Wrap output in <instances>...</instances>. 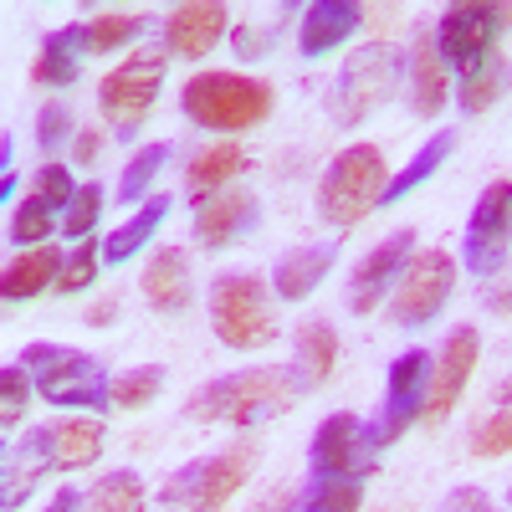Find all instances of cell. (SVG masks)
Masks as SVG:
<instances>
[{"label": "cell", "instance_id": "1", "mask_svg": "<svg viewBox=\"0 0 512 512\" xmlns=\"http://www.w3.org/2000/svg\"><path fill=\"white\" fill-rule=\"evenodd\" d=\"M303 395H308V384L292 364H251V369H236V374L200 384L185 405V415L200 420V425H236V431H251V425H267V420L287 415Z\"/></svg>", "mask_w": 512, "mask_h": 512}, {"label": "cell", "instance_id": "27", "mask_svg": "<svg viewBox=\"0 0 512 512\" xmlns=\"http://www.w3.org/2000/svg\"><path fill=\"white\" fill-rule=\"evenodd\" d=\"M241 169H246V149H241V144H205V149L185 164V185H190V195L200 200V195H216V190L236 185Z\"/></svg>", "mask_w": 512, "mask_h": 512}, {"label": "cell", "instance_id": "18", "mask_svg": "<svg viewBox=\"0 0 512 512\" xmlns=\"http://www.w3.org/2000/svg\"><path fill=\"white\" fill-rule=\"evenodd\" d=\"M31 441L47 456L52 472H82V466H93L103 456V425L88 415H62V420L36 425Z\"/></svg>", "mask_w": 512, "mask_h": 512}, {"label": "cell", "instance_id": "2", "mask_svg": "<svg viewBox=\"0 0 512 512\" xmlns=\"http://www.w3.org/2000/svg\"><path fill=\"white\" fill-rule=\"evenodd\" d=\"M272 103V82L251 72H195L180 93L185 118L210 128V134H246V128L272 118Z\"/></svg>", "mask_w": 512, "mask_h": 512}, {"label": "cell", "instance_id": "35", "mask_svg": "<svg viewBox=\"0 0 512 512\" xmlns=\"http://www.w3.org/2000/svg\"><path fill=\"white\" fill-rule=\"evenodd\" d=\"M57 226H62V210H52L41 195H26V200L11 210V241H16V251L41 246V241H47Z\"/></svg>", "mask_w": 512, "mask_h": 512}, {"label": "cell", "instance_id": "19", "mask_svg": "<svg viewBox=\"0 0 512 512\" xmlns=\"http://www.w3.org/2000/svg\"><path fill=\"white\" fill-rule=\"evenodd\" d=\"M333 262H338V241H308V246L282 251L277 267H272L277 297H282V303H303V297H313Z\"/></svg>", "mask_w": 512, "mask_h": 512}, {"label": "cell", "instance_id": "36", "mask_svg": "<svg viewBox=\"0 0 512 512\" xmlns=\"http://www.w3.org/2000/svg\"><path fill=\"white\" fill-rule=\"evenodd\" d=\"M164 364H139V369H123V374H113V390H108V400L118 405V410H144L149 400H159V390H164Z\"/></svg>", "mask_w": 512, "mask_h": 512}, {"label": "cell", "instance_id": "38", "mask_svg": "<svg viewBox=\"0 0 512 512\" xmlns=\"http://www.w3.org/2000/svg\"><path fill=\"white\" fill-rule=\"evenodd\" d=\"M103 221V185H77V195H72V205L62 210V236H72V241H88L93 236V226Z\"/></svg>", "mask_w": 512, "mask_h": 512}, {"label": "cell", "instance_id": "31", "mask_svg": "<svg viewBox=\"0 0 512 512\" xmlns=\"http://www.w3.org/2000/svg\"><path fill=\"white\" fill-rule=\"evenodd\" d=\"M41 466H47V456L36 451L31 436H26L21 446H11V451H6V487H0V507L16 512V507L31 497V487L41 482Z\"/></svg>", "mask_w": 512, "mask_h": 512}, {"label": "cell", "instance_id": "8", "mask_svg": "<svg viewBox=\"0 0 512 512\" xmlns=\"http://www.w3.org/2000/svg\"><path fill=\"white\" fill-rule=\"evenodd\" d=\"M164 57H169L164 47L128 52V62H118V67L98 82V108H103V118L113 123V134H118L123 144L144 128V118H149V108H154V98H159V88H164V72H169Z\"/></svg>", "mask_w": 512, "mask_h": 512}, {"label": "cell", "instance_id": "11", "mask_svg": "<svg viewBox=\"0 0 512 512\" xmlns=\"http://www.w3.org/2000/svg\"><path fill=\"white\" fill-rule=\"evenodd\" d=\"M374 441H369V425L349 410L328 415L318 431H313V477H344V482H364L374 472Z\"/></svg>", "mask_w": 512, "mask_h": 512}, {"label": "cell", "instance_id": "44", "mask_svg": "<svg viewBox=\"0 0 512 512\" xmlns=\"http://www.w3.org/2000/svg\"><path fill=\"white\" fill-rule=\"evenodd\" d=\"M487 308H492L497 318H507V313H512V267H502V272L487 282Z\"/></svg>", "mask_w": 512, "mask_h": 512}, {"label": "cell", "instance_id": "7", "mask_svg": "<svg viewBox=\"0 0 512 512\" xmlns=\"http://www.w3.org/2000/svg\"><path fill=\"white\" fill-rule=\"evenodd\" d=\"M395 82H400V52L390 47V41H364L359 52H349V62L333 77L328 118L338 128H359L379 103H390Z\"/></svg>", "mask_w": 512, "mask_h": 512}, {"label": "cell", "instance_id": "34", "mask_svg": "<svg viewBox=\"0 0 512 512\" xmlns=\"http://www.w3.org/2000/svg\"><path fill=\"white\" fill-rule=\"evenodd\" d=\"M144 507V482L134 472H108L82 497V512H139Z\"/></svg>", "mask_w": 512, "mask_h": 512}, {"label": "cell", "instance_id": "40", "mask_svg": "<svg viewBox=\"0 0 512 512\" xmlns=\"http://www.w3.org/2000/svg\"><path fill=\"white\" fill-rule=\"evenodd\" d=\"M507 451H512V390H507V405L492 410L472 431V456H507Z\"/></svg>", "mask_w": 512, "mask_h": 512}, {"label": "cell", "instance_id": "48", "mask_svg": "<svg viewBox=\"0 0 512 512\" xmlns=\"http://www.w3.org/2000/svg\"><path fill=\"white\" fill-rule=\"evenodd\" d=\"M113 308H118V303H113V297H108V303H98V308L88 313V323H113Z\"/></svg>", "mask_w": 512, "mask_h": 512}, {"label": "cell", "instance_id": "14", "mask_svg": "<svg viewBox=\"0 0 512 512\" xmlns=\"http://www.w3.org/2000/svg\"><path fill=\"white\" fill-rule=\"evenodd\" d=\"M497 11L492 6H451L441 21H436V47H441V62L456 67L461 77L482 67L492 52H497Z\"/></svg>", "mask_w": 512, "mask_h": 512}, {"label": "cell", "instance_id": "16", "mask_svg": "<svg viewBox=\"0 0 512 512\" xmlns=\"http://www.w3.org/2000/svg\"><path fill=\"white\" fill-rule=\"evenodd\" d=\"M256 226V195L241 185H226L216 195H200L195 200V241L205 251H226L236 246L246 231Z\"/></svg>", "mask_w": 512, "mask_h": 512}, {"label": "cell", "instance_id": "6", "mask_svg": "<svg viewBox=\"0 0 512 512\" xmlns=\"http://www.w3.org/2000/svg\"><path fill=\"white\" fill-rule=\"evenodd\" d=\"M21 364L36 379V395L57 405V410H103L113 405V374L93 359V354H77V349H57V344H26Z\"/></svg>", "mask_w": 512, "mask_h": 512}, {"label": "cell", "instance_id": "42", "mask_svg": "<svg viewBox=\"0 0 512 512\" xmlns=\"http://www.w3.org/2000/svg\"><path fill=\"white\" fill-rule=\"evenodd\" d=\"M67 139H77V134H72V113H67V103H41V113H36V149L57 154Z\"/></svg>", "mask_w": 512, "mask_h": 512}, {"label": "cell", "instance_id": "9", "mask_svg": "<svg viewBox=\"0 0 512 512\" xmlns=\"http://www.w3.org/2000/svg\"><path fill=\"white\" fill-rule=\"evenodd\" d=\"M451 287H456V256H451L446 246L415 251L410 267H405V277H400L395 292H390V318H395L400 328H425V323L446 308Z\"/></svg>", "mask_w": 512, "mask_h": 512}, {"label": "cell", "instance_id": "12", "mask_svg": "<svg viewBox=\"0 0 512 512\" xmlns=\"http://www.w3.org/2000/svg\"><path fill=\"white\" fill-rule=\"evenodd\" d=\"M425 384H431V354H425V349H410V354H400V359L390 364V384H384V415L369 425L374 451L395 446L410 425L420 420V410H425Z\"/></svg>", "mask_w": 512, "mask_h": 512}, {"label": "cell", "instance_id": "47", "mask_svg": "<svg viewBox=\"0 0 512 512\" xmlns=\"http://www.w3.org/2000/svg\"><path fill=\"white\" fill-rule=\"evenodd\" d=\"M47 512H82V492L77 487H57V497L47 502Z\"/></svg>", "mask_w": 512, "mask_h": 512}, {"label": "cell", "instance_id": "41", "mask_svg": "<svg viewBox=\"0 0 512 512\" xmlns=\"http://www.w3.org/2000/svg\"><path fill=\"white\" fill-rule=\"evenodd\" d=\"M31 185H36L31 195H41V200H47L52 210H67V205H72V195H77L72 169H67V164H57V159H47V164H41Z\"/></svg>", "mask_w": 512, "mask_h": 512}, {"label": "cell", "instance_id": "13", "mask_svg": "<svg viewBox=\"0 0 512 512\" xmlns=\"http://www.w3.org/2000/svg\"><path fill=\"white\" fill-rule=\"evenodd\" d=\"M507 246H512V180H497L487 185L472 221H466V267H472V277L492 282L507 267Z\"/></svg>", "mask_w": 512, "mask_h": 512}, {"label": "cell", "instance_id": "49", "mask_svg": "<svg viewBox=\"0 0 512 512\" xmlns=\"http://www.w3.org/2000/svg\"><path fill=\"white\" fill-rule=\"evenodd\" d=\"M497 11V26H512V6H492Z\"/></svg>", "mask_w": 512, "mask_h": 512}, {"label": "cell", "instance_id": "29", "mask_svg": "<svg viewBox=\"0 0 512 512\" xmlns=\"http://www.w3.org/2000/svg\"><path fill=\"white\" fill-rule=\"evenodd\" d=\"M149 31V16H134V11H103L93 21H82V47L88 57H103V52H118L128 41H139Z\"/></svg>", "mask_w": 512, "mask_h": 512}, {"label": "cell", "instance_id": "30", "mask_svg": "<svg viewBox=\"0 0 512 512\" xmlns=\"http://www.w3.org/2000/svg\"><path fill=\"white\" fill-rule=\"evenodd\" d=\"M502 93H507V57H502V52H492L482 67H472V72L456 82V103H461V113H487Z\"/></svg>", "mask_w": 512, "mask_h": 512}, {"label": "cell", "instance_id": "4", "mask_svg": "<svg viewBox=\"0 0 512 512\" xmlns=\"http://www.w3.org/2000/svg\"><path fill=\"white\" fill-rule=\"evenodd\" d=\"M205 313L226 349H267L277 338V308H272V292L262 277L221 272L205 292Z\"/></svg>", "mask_w": 512, "mask_h": 512}, {"label": "cell", "instance_id": "32", "mask_svg": "<svg viewBox=\"0 0 512 512\" xmlns=\"http://www.w3.org/2000/svg\"><path fill=\"white\" fill-rule=\"evenodd\" d=\"M164 164H169V144H144L134 159L123 164V175H118V200H123V205H144Z\"/></svg>", "mask_w": 512, "mask_h": 512}, {"label": "cell", "instance_id": "17", "mask_svg": "<svg viewBox=\"0 0 512 512\" xmlns=\"http://www.w3.org/2000/svg\"><path fill=\"white\" fill-rule=\"evenodd\" d=\"M231 26V11L216 6V0H190V6H175L164 16V52L169 57H210L221 47V36Z\"/></svg>", "mask_w": 512, "mask_h": 512}, {"label": "cell", "instance_id": "45", "mask_svg": "<svg viewBox=\"0 0 512 512\" xmlns=\"http://www.w3.org/2000/svg\"><path fill=\"white\" fill-rule=\"evenodd\" d=\"M98 149H103V134H98V128H77V139H72V159H77V164H93V159H98Z\"/></svg>", "mask_w": 512, "mask_h": 512}, {"label": "cell", "instance_id": "24", "mask_svg": "<svg viewBox=\"0 0 512 512\" xmlns=\"http://www.w3.org/2000/svg\"><path fill=\"white\" fill-rule=\"evenodd\" d=\"M67 256L57 246H31V251H16V262L0 272V297L6 303H31L36 292L57 287V272H62Z\"/></svg>", "mask_w": 512, "mask_h": 512}, {"label": "cell", "instance_id": "37", "mask_svg": "<svg viewBox=\"0 0 512 512\" xmlns=\"http://www.w3.org/2000/svg\"><path fill=\"white\" fill-rule=\"evenodd\" d=\"M98 262H103V246H98L93 236H88V241H77V246L67 251L62 272H57V292H62V297L88 292V287H93V277H98Z\"/></svg>", "mask_w": 512, "mask_h": 512}, {"label": "cell", "instance_id": "43", "mask_svg": "<svg viewBox=\"0 0 512 512\" xmlns=\"http://www.w3.org/2000/svg\"><path fill=\"white\" fill-rule=\"evenodd\" d=\"M277 36H282V21H256V26H236L231 31V47H236L241 62H256L262 52L277 47Z\"/></svg>", "mask_w": 512, "mask_h": 512}, {"label": "cell", "instance_id": "3", "mask_svg": "<svg viewBox=\"0 0 512 512\" xmlns=\"http://www.w3.org/2000/svg\"><path fill=\"white\" fill-rule=\"evenodd\" d=\"M384 190H390L384 154L374 144H349V149L333 154V164L323 169V180H318V216L328 226H338V231H349L384 200Z\"/></svg>", "mask_w": 512, "mask_h": 512}, {"label": "cell", "instance_id": "21", "mask_svg": "<svg viewBox=\"0 0 512 512\" xmlns=\"http://www.w3.org/2000/svg\"><path fill=\"white\" fill-rule=\"evenodd\" d=\"M364 26V6H354V0H313V6L303 11V31H297V47H303V57H328L338 52L344 41Z\"/></svg>", "mask_w": 512, "mask_h": 512}, {"label": "cell", "instance_id": "46", "mask_svg": "<svg viewBox=\"0 0 512 512\" xmlns=\"http://www.w3.org/2000/svg\"><path fill=\"white\" fill-rule=\"evenodd\" d=\"M441 512H492V502H487V492H477V487H466V492H456Z\"/></svg>", "mask_w": 512, "mask_h": 512}, {"label": "cell", "instance_id": "10", "mask_svg": "<svg viewBox=\"0 0 512 512\" xmlns=\"http://www.w3.org/2000/svg\"><path fill=\"white\" fill-rule=\"evenodd\" d=\"M477 354H482V338L472 323H456L441 349L431 359V384H425V410H420V425H441L456 400L466 395V384H472V369H477Z\"/></svg>", "mask_w": 512, "mask_h": 512}, {"label": "cell", "instance_id": "15", "mask_svg": "<svg viewBox=\"0 0 512 512\" xmlns=\"http://www.w3.org/2000/svg\"><path fill=\"white\" fill-rule=\"evenodd\" d=\"M410 256H415V231H395V236H384L364 262L354 267V282H349V308L364 318L374 313L379 303H390V282L405 277L410 267Z\"/></svg>", "mask_w": 512, "mask_h": 512}, {"label": "cell", "instance_id": "23", "mask_svg": "<svg viewBox=\"0 0 512 512\" xmlns=\"http://www.w3.org/2000/svg\"><path fill=\"white\" fill-rule=\"evenodd\" d=\"M82 57H88V47H82V21L62 26V31H47V36H41V52H36V67H31V82H36V88L62 93V88L77 82Z\"/></svg>", "mask_w": 512, "mask_h": 512}, {"label": "cell", "instance_id": "25", "mask_svg": "<svg viewBox=\"0 0 512 512\" xmlns=\"http://www.w3.org/2000/svg\"><path fill=\"white\" fill-rule=\"evenodd\" d=\"M164 216H169V195H149V200H144L118 231H108V241H103V262H108V267L134 262V256L154 241V231L164 226Z\"/></svg>", "mask_w": 512, "mask_h": 512}, {"label": "cell", "instance_id": "20", "mask_svg": "<svg viewBox=\"0 0 512 512\" xmlns=\"http://www.w3.org/2000/svg\"><path fill=\"white\" fill-rule=\"evenodd\" d=\"M139 292L154 313H185L190 303V251L185 246H159L149 251L144 262V277H139Z\"/></svg>", "mask_w": 512, "mask_h": 512}, {"label": "cell", "instance_id": "26", "mask_svg": "<svg viewBox=\"0 0 512 512\" xmlns=\"http://www.w3.org/2000/svg\"><path fill=\"white\" fill-rule=\"evenodd\" d=\"M292 344H297L292 369L303 374L308 390H318V384H328V379H333V369H338V333H333V323H323V318L303 323Z\"/></svg>", "mask_w": 512, "mask_h": 512}, {"label": "cell", "instance_id": "5", "mask_svg": "<svg viewBox=\"0 0 512 512\" xmlns=\"http://www.w3.org/2000/svg\"><path fill=\"white\" fill-rule=\"evenodd\" d=\"M251 466H256V446L251 441L210 451V456L180 466V472L159 487V507L164 512H221L251 482Z\"/></svg>", "mask_w": 512, "mask_h": 512}, {"label": "cell", "instance_id": "39", "mask_svg": "<svg viewBox=\"0 0 512 512\" xmlns=\"http://www.w3.org/2000/svg\"><path fill=\"white\" fill-rule=\"evenodd\" d=\"M31 390H36V379H31L26 364H6V369H0V425H6V431H16V420L26 415Z\"/></svg>", "mask_w": 512, "mask_h": 512}, {"label": "cell", "instance_id": "28", "mask_svg": "<svg viewBox=\"0 0 512 512\" xmlns=\"http://www.w3.org/2000/svg\"><path fill=\"white\" fill-rule=\"evenodd\" d=\"M451 149H456V128H441V134H436L431 144H420V149H415V159L400 169V175H390V190H384V200H379V205H400L410 190H420V185L431 180L436 169L451 159Z\"/></svg>", "mask_w": 512, "mask_h": 512}, {"label": "cell", "instance_id": "22", "mask_svg": "<svg viewBox=\"0 0 512 512\" xmlns=\"http://www.w3.org/2000/svg\"><path fill=\"white\" fill-rule=\"evenodd\" d=\"M446 93H451V67L441 62L431 26H420L415 47H410V108H415V118H436L446 108Z\"/></svg>", "mask_w": 512, "mask_h": 512}, {"label": "cell", "instance_id": "33", "mask_svg": "<svg viewBox=\"0 0 512 512\" xmlns=\"http://www.w3.org/2000/svg\"><path fill=\"white\" fill-rule=\"evenodd\" d=\"M364 502V482H344V477H313L308 492L297 497L287 512H359Z\"/></svg>", "mask_w": 512, "mask_h": 512}]
</instances>
